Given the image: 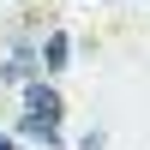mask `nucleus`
Here are the masks:
<instances>
[{
    "label": "nucleus",
    "mask_w": 150,
    "mask_h": 150,
    "mask_svg": "<svg viewBox=\"0 0 150 150\" xmlns=\"http://www.w3.org/2000/svg\"><path fill=\"white\" fill-rule=\"evenodd\" d=\"M60 114H66V102H60L54 84L30 78V90H24V114H18V132H30V138L42 144H60Z\"/></svg>",
    "instance_id": "nucleus-1"
},
{
    "label": "nucleus",
    "mask_w": 150,
    "mask_h": 150,
    "mask_svg": "<svg viewBox=\"0 0 150 150\" xmlns=\"http://www.w3.org/2000/svg\"><path fill=\"white\" fill-rule=\"evenodd\" d=\"M0 150H18V144H12V138H6V132H0Z\"/></svg>",
    "instance_id": "nucleus-3"
},
{
    "label": "nucleus",
    "mask_w": 150,
    "mask_h": 150,
    "mask_svg": "<svg viewBox=\"0 0 150 150\" xmlns=\"http://www.w3.org/2000/svg\"><path fill=\"white\" fill-rule=\"evenodd\" d=\"M66 54H72V36H66V30H48V42H42V66L60 72V66H66Z\"/></svg>",
    "instance_id": "nucleus-2"
}]
</instances>
